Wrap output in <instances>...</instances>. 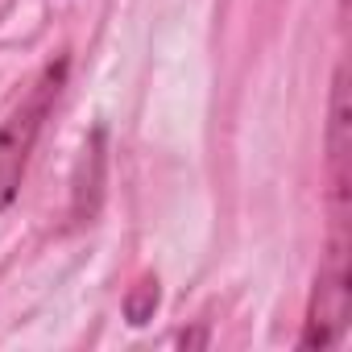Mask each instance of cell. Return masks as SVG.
I'll return each instance as SVG.
<instances>
[{
	"label": "cell",
	"mask_w": 352,
	"mask_h": 352,
	"mask_svg": "<svg viewBox=\"0 0 352 352\" xmlns=\"http://www.w3.org/2000/svg\"><path fill=\"white\" fill-rule=\"evenodd\" d=\"M63 79H67V63L58 58L54 67L42 71V79L34 83V91L21 100V108H13L0 124V212H5L17 191H21V179H25V166H30V153L38 145V133L63 91Z\"/></svg>",
	"instance_id": "cell-1"
},
{
	"label": "cell",
	"mask_w": 352,
	"mask_h": 352,
	"mask_svg": "<svg viewBox=\"0 0 352 352\" xmlns=\"http://www.w3.org/2000/svg\"><path fill=\"white\" fill-rule=\"evenodd\" d=\"M153 311H157V278H141L124 298V319L141 327L145 319H153Z\"/></svg>",
	"instance_id": "cell-4"
},
{
	"label": "cell",
	"mask_w": 352,
	"mask_h": 352,
	"mask_svg": "<svg viewBox=\"0 0 352 352\" xmlns=\"http://www.w3.org/2000/svg\"><path fill=\"white\" fill-rule=\"evenodd\" d=\"M348 315H352L348 232H344V224H336L327 261L319 265V278H315V290H311L307 327H302L298 344H302V348H336V344L344 340V331H348Z\"/></svg>",
	"instance_id": "cell-2"
},
{
	"label": "cell",
	"mask_w": 352,
	"mask_h": 352,
	"mask_svg": "<svg viewBox=\"0 0 352 352\" xmlns=\"http://www.w3.org/2000/svg\"><path fill=\"white\" fill-rule=\"evenodd\" d=\"M104 183V129H96L83 145L79 157V179H75V220H91L100 208V187Z\"/></svg>",
	"instance_id": "cell-3"
}]
</instances>
